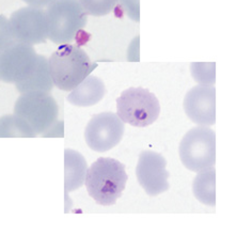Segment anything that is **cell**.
Here are the masks:
<instances>
[{"instance_id":"cell-11","label":"cell","mask_w":252,"mask_h":252,"mask_svg":"<svg viewBox=\"0 0 252 252\" xmlns=\"http://www.w3.org/2000/svg\"><path fill=\"white\" fill-rule=\"evenodd\" d=\"M184 110L187 117L199 126H212L216 123L215 86L193 87L184 98Z\"/></svg>"},{"instance_id":"cell-18","label":"cell","mask_w":252,"mask_h":252,"mask_svg":"<svg viewBox=\"0 0 252 252\" xmlns=\"http://www.w3.org/2000/svg\"><path fill=\"white\" fill-rule=\"evenodd\" d=\"M193 79L202 86L215 85V63H192Z\"/></svg>"},{"instance_id":"cell-9","label":"cell","mask_w":252,"mask_h":252,"mask_svg":"<svg viewBox=\"0 0 252 252\" xmlns=\"http://www.w3.org/2000/svg\"><path fill=\"white\" fill-rule=\"evenodd\" d=\"M37 54L33 46L16 43L0 53V80L17 84L26 80L33 72Z\"/></svg>"},{"instance_id":"cell-7","label":"cell","mask_w":252,"mask_h":252,"mask_svg":"<svg viewBox=\"0 0 252 252\" xmlns=\"http://www.w3.org/2000/svg\"><path fill=\"white\" fill-rule=\"evenodd\" d=\"M125 123L117 113L102 112L92 117L85 129V140L95 152H107L121 142Z\"/></svg>"},{"instance_id":"cell-17","label":"cell","mask_w":252,"mask_h":252,"mask_svg":"<svg viewBox=\"0 0 252 252\" xmlns=\"http://www.w3.org/2000/svg\"><path fill=\"white\" fill-rule=\"evenodd\" d=\"M120 0H79L81 7L88 15L103 16L111 13Z\"/></svg>"},{"instance_id":"cell-8","label":"cell","mask_w":252,"mask_h":252,"mask_svg":"<svg viewBox=\"0 0 252 252\" xmlns=\"http://www.w3.org/2000/svg\"><path fill=\"white\" fill-rule=\"evenodd\" d=\"M12 32L18 43L37 45L48 39L46 12L34 7H24L13 12L10 17Z\"/></svg>"},{"instance_id":"cell-5","label":"cell","mask_w":252,"mask_h":252,"mask_svg":"<svg viewBox=\"0 0 252 252\" xmlns=\"http://www.w3.org/2000/svg\"><path fill=\"white\" fill-rule=\"evenodd\" d=\"M183 165L192 172L215 166L216 134L209 126H197L183 137L179 148Z\"/></svg>"},{"instance_id":"cell-2","label":"cell","mask_w":252,"mask_h":252,"mask_svg":"<svg viewBox=\"0 0 252 252\" xmlns=\"http://www.w3.org/2000/svg\"><path fill=\"white\" fill-rule=\"evenodd\" d=\"M48 64L55 87L62 91L75 89L97 66V63L75 44L60 45L50 56Z\"/></svg>"},{"instance_id":"cell-3","label":"cell","mask_w":252,"mask_h":252,"mask_svg":"<svg viewBox=\"0 0 252 252\" xmlns=\"http://www.w3.org/2000/svg\"><path fill=\"white\" fill-rule=\"evenodd\" d=\"M45 12L48 39L57 45L73 42L88 22V14L79 0H54Z\"/></svg>"},{"instance_id":"cell-6","label":"cell","mask_w":252,"mask_h":252,"mask_svg":"<svg viewBox=\"0 0 252 252\" xmlns=\"http://www.w3.org/2000/svg\"><path fill=\"white\" fill-rule=\"evenodd\" d=\"M160 104L155 94L144 88H128L117 99V115L124 123L146 127L159 117Z\"/></svg>"},{"instance_id":"cell-13","label":"cell","mask_w":252,"mask_h":252,"mask_svg":"<svg viewBox=\"0 0 252 252\" xmlns=\"http://www.w3.org/2000/svg\"><path fill=\"white\" fill-rule=\"evenodd\" d=\"M17 91L21 94L28 92H47L54 89V81L50 75L48 59L45 56L37 55L36 63L33 72L30 76L21 83L15 84Z\"/></svg>"},{"instance_id":"cell-4","label":"cell","mask_w":252,"mask_h":252,"mask_svg":"<svg viewBox=\"0 0 252 252\" xmlns=\"http://www.w3.org/2000/svg\"><path fill=\"white\" fill-rule=\"evenodd\" d=\"M14 115L23 119L35 135L47 136L58 122L59 107L47 92L23 93L14 105Z\"/></svg>"},{"instance_id":"cell-19","label":"cell","mask_w":252,"mask_h":252,"mask_svg":"<svg viewBox=\"0 0 252 252\" xmlns=\"http://www.w3.org/2000/svg\"><path fill=\"white\" fill-rule=\"evenodd\" d=\"M18 43L11 29L10 21L3 15H0V53L14 44Z\"/></svg>"},{"instance_id":"cell-14","label":"cell","mask_w":252,"mask_h":252,"mask_svg":"<svg viewBox=\"0 0 252 252\" xmlns=\"http://www.w3.org/2000/svg\"><path fill=\"white\" fill-rule=\"evenodd\" d=\"M88 163L77 151H64V188L65 193L75 191L85 184Z\"/></svg>"},{"instance_id":"cell-15","label":"cell","mask_w":252,"mask_h":252,"mask_svg":"<svg viewBox=\"0 0 252 252\" xmlns=\"http://www.w3.org/2000/svg\"><path fill=\"white\" fill-rule=\"evenodd\" d=\"M194 197L201 203L216 205V169L215 166L198 172L192 184Z\"/></svg>"},{"instance_id":"cell-16","label":"cell","mask_w":252,"mask_h":252,"mask_svg":"<svg viewBox=\"0 0 252 252\" xmlns=\"http://www.w3.org/2000/svg\"><path fill=\"white\" fill-rule=\"evenodd\" d=\"M32 128L16 115L0 118V137H35Z\"/></svg>"},{"instance_id":"cell-1","label":"cell","mask_w":252,"mask_h":252,"mask_svg":"<svg viewBox=\"0 0 252 252\" xmlns=\"http://www.w3.org/2000/svg\"><path fill=\"white\" fill-rule=\"evenodd\" d=\"M127 174L122 162L110 157H99L87 170L85 184L89 196L98 205H115L122 196Z\"/></svg>"},{"instance_id":"cell-20","label":"cell","mask_w":252,"mask_h":252,"mask_svg":"<svg viewBox=\"0 0 252 252\" xmlns=\"http://www.w3.org/2000/svg\"><path fill=\"white\" fill-rule=\"evenodd\" d=\"M24 2H26L29 7H34V8H47V5L52 3L54 0H23Z\"/></svg>"},{"instance_id":"cell-10","label":"cell","mask_w":252,"mask_h":252,"mask_svg":"<svg viewBox=\"0 0 252 252\" xmlns=\"http://www.w3.org/2000/svg\"><path fill=\"white\" fill-rule=\"evenodd\" d=\"M165 157L154 151H142L137 163L136 175L140 186L150 197H156L169 189Z\"/></svg>"},{"instance_id":"cell-12","label":"cell","mask_w":252,"mask_h":252,"mask_svg":"<svg viewBox=\"0 0 252 252\" xmlns=\"http://www.w3.org/2000/svg\"><path fill=\"white\" fill-rule=\"evenodd\" d=\"M106 94V88L102 80L96 76H88L72 90L66 97L67 102L78 107L96 105Z\"/></svg>"}]
</instances>
